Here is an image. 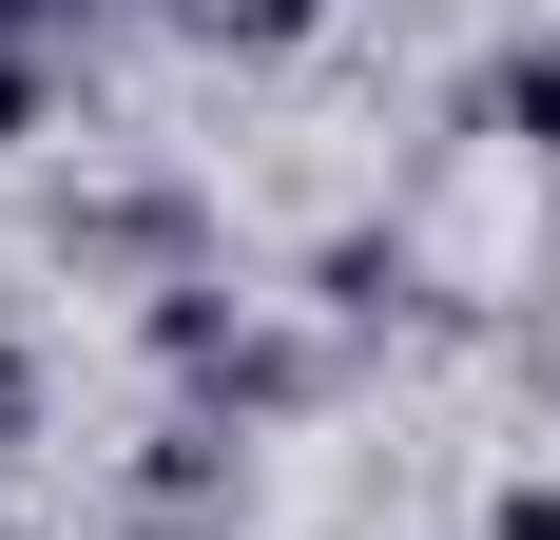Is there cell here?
Instances as JSON below:
<instances>
[{
    "instance_id": "277c9868",
    "label": "cell",
    "mask_w": 560,
    "mask_h": 540,
    "mask_svg": "<svg viewBox=\"0 0 560 540\" xmlns=\"http://www.w3.org/2000/svg\"><path fill=\"white\" fill-rule=\"evenodd\" d=\"M20 136H39V58L0 39V155H20Z\"/></svg>"
},
{
    "instance_id": "7a4b0ae2",
    "label": "cell",
    "mask_w": 560,
    "mask_h": 540,
    "mask_svg": "<svg viewBox=\"0 0 560 540\" xmlns=\"http://www.w3.org/2000/svg\"><path fill=\"white\" fill-rule=\"evenodd\" d=\"M483 540H560V483H503V502H483Z\"/></svg>"
},
{
    "instance_id": "8992f818",
    "label": "cell",
    "mask_w": 560,
    "mask_h": 540,
    "mask_svg": "<svg viewBox=\"0 0 560 540\" xmlns=\"http://www.w3.org/2000/svg\"><path fill=\"white\" fill-rule=\"evenodd\" d=\"M58 20H78V0H0V39H20V58H39V39H58Z\"/></svg>"
},
{
    "instance_id": "5b68a950",
    "label": "cell",
    "mask_w": 560,
    "mask_h": 540,
    "mask_svg": "<svg viewBox=\"0 0 560 540\" xmlns=\"http://www.w3.org/2000/svg\"><path fill=\"white\" fill-rule=\"evenodd\" d=\"M20 425H39V367H20V348H0V444H20Z\"/></svg>"
},
{
    "instance_id": "3957f363",
    "label": "cell",
    "mask_w": 560,
    "mask_h": 540,
    "mask_svg": "<svg viewBox=\"0 0 560 540\" xmlns=\"http://www.w3.org/2000/svg\"><path fill=\"white\" fill-rule=\"evenodd\" d=\"M310 20H329V0H232V39L271 58V39H310Z\"/></svg>"
},
{
    "instance_id": "6da1fadb",
    "label": "cell",
    "mask_w": 560,
    "mask_h": 540,
    "mask_svg": "<svg viewBox=\"0 0 560 540\" xmlns=\"http://www.w3.org/2000/svg\"><path fill=\"white\" fill-rule=\"evenodd\" d=\"M503 116H522V136H541V155H560V20H541V39L503 58Z\"/></svg>"
}]
</instances>
